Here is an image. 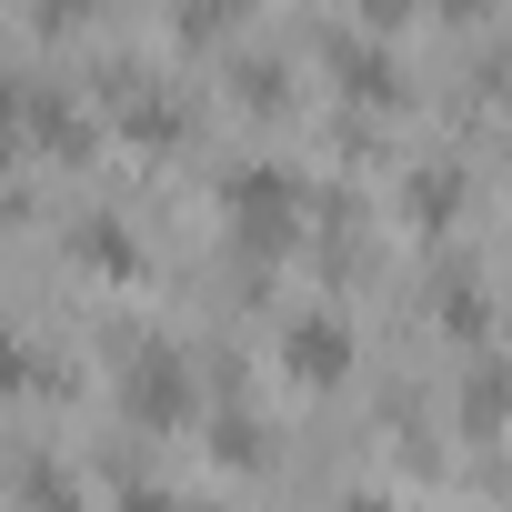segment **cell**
Returning <instances> with one entry per match:
<instances>
[{
	"mask_svg": "<svg viewBox=\"0 0 512 512\" xmlns=\"http://www.w3.org/2000/svg\"><path fill=\"white\" fill-rule=\"evenodd\" d=\"M191 412H201L191 352L151 342V332H121V422L131 432H191Z\"/></svg>",
	"mask_w": 512,
	"mask_h": 512,
	"instance_id": "cell-1",
	"label": "cell"
},
{
	"mask_svg": "<svg viewBox=\"0 0 512 512\" xmlns=\"http://www.w3.org/2000/svg\"><path fill=\"white\" fill-rule=\"evenodd\" d=\"M221 211H231V231H241L251 251H292L312 191H302V171H282V161H231V171H221Z\"/></svg>",
	"mask_w": 512,
	"mask_h": 512,
	"instance_id": "cell-2",
	"label": "cell"
},
{
	"mask_svg": "<svg viewBox=\"0 0 512 512\" xmlns=\"http://www.w3.org/2000/svg\"><path fill=\"white\" fill-rule=\"evenodd\" d=\"M272 352H282V372H292V382H312V392L352 382V362H362L352 322H332V312H292V322L272 332Z\"/></svg>",
	"mask_w": 512,
	"mask_h": 512,
	"instance_id": "cell-3",
	"label": "cell"
},
{
	"mask_svg": "<svg viewBox=\"0 0 512 512\" xmlns=\"http://www.w3.org/2000/svg\"><path fill=\"white\" fill-rule=\"evenodd\" d=\"M0 121H11V131H21L41 161H81V151H91V121H81L61 91H31V81L11 91V111H0Z\"/></svg>",
	"mask_w": 512,
	"mask_h": 512,
	"instance_id": "cell-4",
	"label": "cell"
},
{
	"mask_svg": "<svg viewBox=\"0 0 512 512\" xmlns=\"http://www.w3.org/2000/svg\"><path fill=\"white\" fill-rule=\"evenodd\" d=\"M432 322H442L452 342H492V292H482V272L452 262V272L432 282Z\"/></svg>",
	"mask_w": 512,
	"mask_h": 512,
	"instance_id": "cell-5",
	"label": "cell"
},
{
	"mask_svg": "<svg viewBox=\"0 0 512 512\" xmlns=\"http://www.w3.org/2000/svg\"><path fill=\"white\" fill-rule=\"evenodd\" d=\"M332 71H342V91H362V101H402V61H392L382 41H332Z\"/></svg>",
	"mask_w": 512,
	"mask_h": 512,
	"instance_id": "cell-6",
	"label": "cell"
},
{
	"mask_svg": "<svg viewBox=\"0 0 512 512\" xmlns=\"http://www.w3.org/2000/svg\"><path fill=\"white\" fill-rule=\"evenodd\" d=\"M121 131H131L141 151H171V141H181V101L151 91V81H121Z\"/></svg>",
	"mask_w": 512,
	"mask_h": 512,
	"instance_id": "cell-7",
	"label": "cell"
},
{
	"mask_svg": "<svg viewBox=\"0 0 512 512\" xmlns=\"http://www.w3.org/2000/svg\"><path fill=\"white\" fill-rule=\"evenodd\" d=\"M272 452H282V442H272L262 422H251V412H231V402L211 412V462H221V472H262Z\"/></svg>",
	"mask_w": 512,
	"mask_h": 512,
	"instance_id": "cell-8",
	"label": "cell"
},
{
	"mask_svg": "<svg viewBox=\"0 0 512 512\" xmlns=\"http://www.w3.org/2000/svg\"><path fill=\"white\" fill-rule=\"evenodd\" d=\"M402 201H412L422 231H452V221H462V171H452V161H422V171L402 181Z\"/></svg>",
	"mask_w": 512,
	"mask_h": 512,
	"instance_id": "cell-9",
	"label": "cell"
},
{
	"mask_svg": "<svg viewBox=\"0 0 512 512\" xmlns=\"http://www.w3.org/2000/svg\"><path fill=\"white\" fill-rule=\"evenodd\" d=\"M21 392H61V372H51V352L31 332L0 322V402H21Z\"/></svg>",
	"mask_w": 512,
	"mask_h": 512,
	"instance_id": "cell-10",
	"label": "cell"
},
{
	"mask_svg": "<svg viewBox=\"0 0 512 512\" xmlns=\"http://www.w3.org/2000/svg\"><path fill=\"white\" fill-rule=\"evenodd\" d=\"M71 251H81L91 272H111V282H131V272H141V241H131V231H121L111 211H91V221L71 231Z\"/></svg>",
	"mask_w": 512,
	"mask_h": 512,
	"instance_id": "cell-11",
	"label": "cell"
},
{
	"mask_svg": "<svg viewBox=\"0 0 512 512\" xmlns=\"http://www.w3.org/2000/svg\"><path fill=\"white\" fill-rule=\"evenodd\" d=\"M462 432H472V442L502 432V362H472V372H462Z\"/></svg>",
	"mask_w": 512,
	"mask_h": 512,
	"instance_id": "cell-12",
	"label": "cell"
},
{
	"mask_svg": "<svg viewBox=\"0 0 512 512\" xmlns=\"http://www.w3.org/2000/svg\"><path fill=\"white\" fill-rule=\"evenodd\" d=\"M21 512H71V472H61L51 452L21 462Z\"/></svg>",
	"mask_w": 512,
	"mask_h": 512,
	"instance_id": "cell-13",
	"label": "cell"
},
{
	"mask_svg": "<svg viewBox=\"0 0 512 512\" xmlns=\"http://www.w3.org/2000/svg\"><path fill=\"white\" fill-rule=\"evenodd\" d=\"M262 0H181V31L201 41V31H231V21H251Z\"/></svg>",
	"mask_w": 512,
	"mask_h": 512,
	"instance_id": "cell-14",
	"label": "cell"
},
{
	"mask_svg": "<svg viewBox=\"0 0 512 512\" xmlns=\"http://www.w3.org/2000/svg\"><path fill=\"white\" fill-rule=\"evenodd\" d=\"M111 512H191V502H181V492H161V482H121V502H111Z\"/></svg>",
	"mask_w": 512,
	"mask_h": 512,
	"instance_id": "cell-15",
	"label": "cell"
},
{
	"mask_svg": "<svg viewBox=\"0 0 512 512\" xmlns=\"http://www.w3.org/2000/svg\"><path fill=\"white\" fill-rule=\"evenodd\" d=\"M352 11H362L372 31H392V21H412V11H422V0H352Z\"/></svg>",
	"mask_w": 512,
	"mask_h": 512,
	"instance_id": "cell-16",
	"label": "cell"
},
{
	"mask_svg": "<svg viewBox=\"0 0 512 512\" xmlns=\"http://www.w3.org/2000/svg\"><path fill=\"white\" fill-rule=\"evenodd\" d=\"M81 11H91V0H41V31H71Z\"/></svg>",
	"mask_w": 512,
	"mask_h": 512,
	"instance_id": "cell-17",
	"label": "cell"
},
{
	"mask_svg": "<svg viewBox=\"0 0 512 512\" xmlns=\"http://www.w3.org/2000/svg\"><path fill=\"white\" fill-rule=\"evenodd\" d=\"M342 512H412V502H392V492H342Z\"/></svg>",
	"mask_w": 512,
	"mask_h": 512,
	"instance_id": "cell-18",
	"label": "cell"
},
{
	"mask_svg": "<svg viewBox=\"0 0 512 512\" xmlns=\"http://www.w3.org/2000/svg\"><path fill=\"white\" fill-rule=\"evenodd\" d=\"M432 11H452V21H482V0H432Z\"/></svg>",
	"mask_w": 512,
	"mask_h": 512,
	"instance_id": "cell-19",
	"label": "cell"
}]
</instances>
